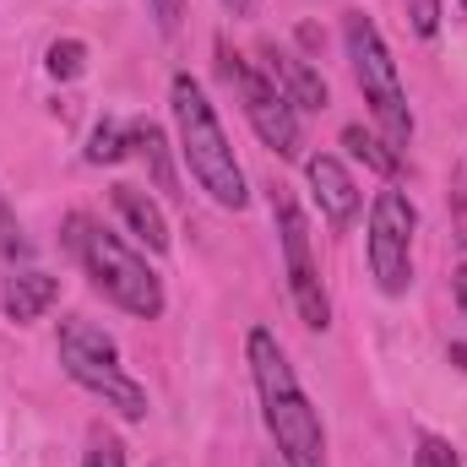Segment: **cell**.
<instances>
[{
  "instance_id": "cell-1",
  "label": "cell",
  "mask_w": 467,
  "mask_h": 467,
  "mask_svg": "<svg viewBox=\"0 0 467 467\" xmlns=\"http://www.w3.org/2000/svg\"><path fill=\"white\" fill-rule=\"evenodd\" d=\"M244 353H250V375H255V397H261V419H266V435L277 441V457L283 467H327V430L288 364L283 343L255 327L244 337Z\"/></svg>"
},
{
  "instance_id": "cell-2",
  "label": "cell",
  "mask_w": 467,
  "mask_h": 467,
  "mask_svg": "<svg viewBox=\"0 0 467 467\" xmlns=\"http://www.w3.org/2000/svg\"><path fill=\"white\" fill-rule=\"evenodd\" d=\"M169 104H174V125H180V158L191 163L196 185H202L218 207H234V213H239V207L250 202V191H244V174H239V163H234L223 119L207 104L202 82L180 71V77L169 82Z\"/></svg>"
},
{
  "instance_id": "cell-3",
  "label": "cell",
  "mask_w": 467,
  "mask_h": 467,
  "mask_svg": "<svg viewBox=\"0 0 467 467\" xmlns=\"http://www.w3.org/2000/svg\"><path fill=\"white\" fill-rule=\"evenodd\" d=\"M66 250L88 266L93 288H99L109 305H119L125 316H136V321H158V316H163V283H158V272H152L119 234H104L93 218L71 213V218H66Z\"/></svg>"
},
{
  "instance_id": "cell-4",
  "label": "cell",
  "mask_w": 467,
  "mask_h": 467,
  "mask_svg": "<svg viewBox=\"0 0 467 467\" xmlns=\"http://www.w3.org/2000/svg\"><path fill=\"white\" fill-rule=\"evenodd\" d=\"M343 44H348L353 77H358V93L369 104V115L380 125V141L391 152H402L413 141V115H408V93H402V77H397V60L375 27V16L364 11H343Z\"/></svg>"
},
{
  "instance_id": "cell-5",
  "label": "cell",
  "mask_w": 467,
  "mask_h": 467,
  "mask_svg": "<svg viewBox=\"0 0 467 467\" xmlns=\"http://www.w3.org/2000/svg\"><path fill=\"white\" fill-rule=\"evenodd\" d=\"M60 364H66V375H71L77 386H88L93 397H104L119 419H130V424L147 419V391L119 369V348L104 327H93V321H82V316L66 321V327H60Z\"/></svg>"
},
{
  "instance_id": "cell-6",
  "label": "cell",
  "mask_w": 467,
  "mask_h": 467,
  "mask_svg": "<svg viewBox=\"0 0 467 467\" xmlns=\"http://www.w3.org/2000/svg\"><path fill=\"white\" fill-rule=\"evenodd\" d=\"M413 229H419L413 202L402 191H380L369 207V272L391 299L413 288Z\"/></svg>"
},
{
  "instance_id": "cell-7",
  "label": "cell",
  "mask_w": 467,
  "mask_h": 467,
  "mask_svg": "<svg viewBox=\"0 0 467 467\" xmlns=\"http://www.w3.org/2000/svg\"><path fill=\"white\" fill-rule=\"evenodd\" d=\"M223 77L239 88V104H244V119L255 125V136H261L277 158H299V109L283 99V88H277L266 71L234 60L229 49H223Z\"/></svg>"
},
{
  "instance_id": "cell-8",
  "label": "cell",
  "mask_w": 467,
  "mask_h": 467,
  "mask_svg": "<svg viewBox=\"0 0 467 467\" xmlns=\"http://www.w3.org/2000/svg\"><path fill=\"white\" fill-rule=\"evenodd\" d=\"M272 218L283 234V261H288V288H294V305H299V321L327 332L332 327V305H327V288L316 277V261H310V229H305V213L288 191H272Z\"/></svg>"
},
{
  "instance_id": "cell-9",
  "label": "cell",
  "mask_w": 467,
  "mask_h": 467,
  "mask_svg": "<svg viewBox=\"0 0 467 467\" xmlns=\"http://www.w3.org/2000/svg\"><path fill=\"white\" fill-rule=\"evenodd\" d=\"M305 180H310V191H316V207L327 213V223L332 229H348L353 218H358V185H353V174L343 169V158H332V152H316L310 163H305Z\"/></svg>"
},
{
  "instance_id": "cell-10",
  "label": "cell",
  "mask_w": 467,
  "mask_h": 467,
  "mask_svg": "<svg viewBox=\"0 0 467 467\" xmlns=\"http://www.w3.org/2000/svg\"><path fill=\"white\" fill-rule=\"evenodd\" d=\"M261 60H266V77L283 88V99H288L294 109H310V115L327 109V82H321V71H316L310 60H299V55H288V49H261Z\"/></svg>"
},
{
  "instance_id": "cell-11",
  "label": "cell",
  "mask_w": 467,
  "mask_h": 467,
  "mask_svg": "<svg viewBox=\"0 0 467 467\" xmlns=\"http://www.w3.org/2000/svg\"><path fill=\"white\" fill-rule=\"evenodd\" d=\"M55 299H60V277H49V272H16V277H5V294H0L11 321H38Z\"/></svg>"
},
{
  "instance_id": "cell-12",
  "label": "cell",
  "mask_w": 467,
  "mask_h": 467,
  "mask_svg": "<svg viewBox=\"0 0 467 467\" xmlns=\"http://www.w3.org/2000/svg\"><path fill=\"white\" fill-rule=\"evenodd\" d=\"M109 196H115V213L125 218V229L136 234L147 250H169V223H163V213L147 202L141 185H115Z\"/></svg>"
},
{
  "instance_id": "cell-13",
  "label": "cell",
  "mask_w": 467,
  "mask_h": 467,
  "mask_svg": "<svg viewBox=\"0 0 467 467\" xmlns=\"http://www.w3.org/2000/svg\"><path fill=\"white\" fill-rule=\"evenodd\" d=\"M130 147L147 158V169H152V180H158V191H169V196H180L174 191V163H169V141H163V130L158 125H130Z\"/></svg>"
},
{
  "instance_id": "cell-14",
  "label": "cell",
  "mask_w": 467,
  "mask_h": 467,
  "mask_svg": "<svg viewBox=\"0 0 467 467\" xmlns=\"http://www.w3.org/2000/svg\"><path fill=\"white\" fill-rule=\"evenodd\" d=\"M343 147H348L364 169H375L380 180H391V174H397V152H391L380 136H369L364 125H343Z\"/></svg>"
},
{
  "instance_id": "cell-15",
  "label": "cell",
  "mask_w": 467,
  "mask_h": 467,
  "mask_svg": "<svg viewBox=\"0 0 467 467\" xmlns=\"http://www.w3.org/2000/svg\"><path fill=\"white\" fill-rule=\"evenodd\" d=\"M125 152H130V130L119 119H99L88 136V163H119Z\"/></svg>"
},
{
  "instance_id": "cell-16",
  "label": "cell",
  "mask_w": 467,
  "mask_h": 467,
  "mask_svg": "<svg viewBox=\"0 0 467 467\" xmlns=\"http://www.w3.org/2000/svg\"><path fill=\"white\" fill-rule=\"evenodd\" d=\"M44 66H49L55 82H77V77L88 71V44H82V38H55L49 55H44Z\"/></svg>"
},
{
  "instance_id": "cell-17",
  "label": "cell",
  "mask_w": 467,
  "mask_h": 467,
  "mask_svg": "<svg viewBox=\"0 0 467 467\" xmlns=\"http://www.w3.org/2000/svg\"><path fill=\"white\" fill-rule=\"evenodd\" d=\"M82 467H125V446H119L109 430H93V441H88V462Z\"/></svg>"
},
{
  "instance_id": "cell-18",
  "label": "cell",
  "mask_w": 467,
  "mask_h": 467,
  "mask_svg": "<svg viewBox=\"0 0 467 467\" xmlns=\"http://www.w3.org/2000/svg\"><path fill=\"white\" fill-rule=\"evenodd\" d=\"M413 467H457V451H451L441 435H424V441H419V457H413Z\"/></svg>"
},
{
  "instance_id": "cell-19",
  "label": "cell",
  "mask_w": 467,
  "mask_h": 467,
  "mask_svg": "<svg viewBox=\"0 0 467 467\" xmlns=\"http://www.w3.org/2000/svg\"><path fill=\"white\" fill-rule=\"evenodd\" d=\"M408 16H413V33H419V38H435V27H441V0H408Z\"/></svg>"
},
{
  "instance_id": "cell-20",
  "label": "cell",
  "mask_w": 467,
  "mask_h": 467,
  "mask_svg": "<svg viewBox=\"0 0 467 467\" xmlns=\"http://www.w3.org/2000/svg\"><path fill=\"white\" fill-rule=\"evenodd\" d=\"M0 250H5V255H16V261L33 250V244L22 239V229H16V218H11V207H5V202H0Z\"/></svg>"
},
{
  "instance_id": "cell-21",
  "label": "cell",
  "mask_w": 467,
  "mask_h": 467,
  "mask_svg": "<svg viewBox=\"0 0 467 467\" xmlns=\"http://www.w3.org/2000/svg\"><path fill=\"white\" fill-rule=\"evenodd\" d=\"M152 16H158V27H163V33H174V27H180V16H185V0H152Z\"/></svg>"
},
{
  "instance_id": "cell-22",
  "label": "cell",
  "mask_w": 467,
  "mask_h": 467,
  "mask_svg": "<svg viewBox=\"0 0 467 467\" xmlns=\"http://www.w3.org/2000/svg\"><path fill=\"white\" fill-rule=\"evenodd\" d=\"M223 11H229V16H255L261 0H223Z\"/></svg>"
},
{
  "instance_id": "cell-23",
  "label": "cell",
  "mask_w": 467,
  "mask_h": 467,
  "mask_svg": "<svg viewBox=\"0 0 467 467\" xmlns=\"http://www.w3.org/2000/svg\"><path fill=\"white\" fill-rule=\"evenodd\" d=\"M457 305L467 310V266H457Z\"/></svg>"
},
{
  "instance_id": "cell-24",
  "label": "cell",
  "mask_w": 467,
  "mask_h": 467,
  "mask_svg": "<svg viewBox=\"0 0 467 467\" xmlns=\"http://www.w3.org/2000/svg\"><path fill=\"white\" fill-rule=\"evenodd\" d=\"M451 364H457V369L467 375V343H451Z\"/></svg>"
},
{
  "instance_id": "cell-25",
  "label": "cell",
  "mask_w": 467,
  "mask_h": 467,
  "mask_svg": "<svg viewBox=\"0 0 467 467\" xmlns=\"http://www.w3.org/2000/svg\"><path fill=\"white\" fill-rule=\"evenodd\" d=\"M462 5H467V0H462Z\"/></svg>"
}]
</instances>
